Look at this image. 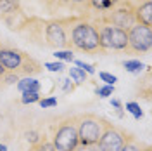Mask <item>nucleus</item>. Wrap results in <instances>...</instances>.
Masks as SVG:
<instances>
[{
	"mask_svg": "<svg viewBox=\"0 0 152 151\" xmlns=\"http://www.w3.org/2000/svg\"><path fill=\"white\" fill-rule=\"evenodd\" d=\"M71 18H57L45 21L42 18H28L24 26L21 30V33H24L28 37V42H33L40 47H48V49H64L71 50L69 47V40H67V28L71 24Z\"/></svg>",
	"mask_w": 152,
	"mask_h": 151,
	"instance_id": "1",
	"label": "nucleus"
},
{
	"mask_svg": "<svg viewBox=\"0 0 152 151\" xmlns=\"http://www.w3.org/2000/svg\"><path fill=\"white\" fill-rule=\"evenodd\" d=\"M67 40H69L71 50L85 52V54H90V56L105 54L104 49L100 47L99 33H97L95 26L90 23L88 18L75 16V19L71 21V24L67 28Z\"/></svg>",
	"mask_w": 152,
	"mask_h": 151,
	"instance_id": "2",
	"label": "nucleus"
},
{
	"mask_svg": "<svg viewBox=\"0 0 152 151\" xmlns=\"http://www.w3.org/2000/svg\"><path fill=\"white\" fill-rule=\"evenodd\" d=\"M0 64L5 71L16 73V75H38L43 71V64L35 57L26 54L24 50L12 47V45H2L0 47Z\"/></svg>",
	"mask_w": 152,
	"mask_h": 151,
	"instance_id": "3",
	"label": "nucleus"
},
{
	"mask_svg": "<svg viewBox=\"0 0 152 151\" xmlns=\"http://www.w3.org/2000/svg\"><path fill=\"white\" fill-rule=\"evenodd\" d=\"M113 125L109 120L95 113H81L76 115V129H78V141L83 144H95L99 142L104 130Z\"/></svg>",
	"mask_w": 152,
	"mask_h": 151,
	"instance_id": "4",
	"label": "nucleus"
},
{
	"mask_svg": "<svg viewBox=\"0 0 152 151\" xmlns=\"http://www.w3.org/2000/svg\"><path fill=\"white\" fill-rule=\"evenodd\" d=\"M76 115L64 116L52 127V144L56 151H73L78 144Z\"/></svg>",
	"mask_w": 152,
	"mask_h": 151,
	"instance_id": "5",
	"label": "nucleus"
},
{
	"mask_svg": "<svg viewBox=\"0 0 152 151\" xmlns=\"http://www.w3.org/2000/svg\"><path fill=\"white\" fill-rule=\"evenodd\" d=\"M95 26L97 33H99V40H100V47L107 50H119L124 52L126 45H128V38H126V31L119 30L116 26L105 24V23H99V21H90Z\"/></svg>",
	"mask_w": 152,
	"mask_h": 151,
	"instance_id": "6",
	"label": "nucleus"
},
{
	"mask_svg": "<svg viewBox=\"0 0 152 151\" xmlns=\"http://www.w3.org/2000/svg\"><path fill=\"white\" fill-rule=\"evenodd\" d=\"M126 38H128V45L124 50L126 54H133V56L147 54L152 47V28L135 23L126 31Z\"/></svg>",
	"mask_w": 152,
	"mask_h": 151,
	"instance_id": "7",
	"label": "nucleus"
},
{
	"mask_svg": "<svg viewBox=\"0 0 152 151\" xmlns=\"http://www.w3.org/2000/svg\"><path fill=\"white\" fill-rule=\"evenodd\" d=\"M130 134H126L124 129L118 127V125H109L107 129L104 130V134L100 135L99 139V148L100 151H121L123 144L126 142Z\"/></svg>",
	"mask_w": 152,
	"mask_h": 151,
	"instance_id": "8",
	"label": "nucleus"
},
{
	"mask_svg": "<svg viewBox=\"0 0 152 151\" xmlns=\"http://www.w3.org/2000/svg\"><path fill=\"white\" fill-rule=\"evenodd\" d=\"M135 21L152 28V0H145L143 4L135 7Z\"/></svg>",
	"mask_w": 152,
	"mask_h": 151,
	"instance_id": "9",
	"label": "nucleus"
},
{
	"mask_svg": "<svg viewBox=\"0 0 152 151\" xmlns=\"http://www.w3.org/2000/svg\"><path fill=\"white\" fill-rule=\"evenodd\" d=\"M67 12H75L80 18L90 16V0H64Z\"/></svg>",
	"mask_w": 152,
	"mask_h": 151,
	"instance_id": "10",
	"label": "nucleus"
},
{
	"mask_svg": "<svg viewBox=\"0 0 152 151\" xmlns=\"http://www.w3.org/2000/svg\"><path fill=\"white\" fill-rule=\"evenodd\" d=\"M18 90L19 92H38L40 90V82L35 78H24L18 82Z\"/></svg>",
	"mask_w": 152,
	"mask_h": 151,
	"instance_id": "11",
	"label": "nucleus"
},
{
	"mask_svg": "<svg viewBox=\"0 0 152 151\" xmlns=\"http://www.w3.org/2000/svg\"><path fill=\"white\" fill-rule=\"evenodd\" d=\"M119 0H90V12H104L114 7Z\"/></svg>",
	"mask_w": 152,
	"mask_h": 151,
	"instance_id": "12",
	"label": "nucleus"
},
{
	"mask_svg": "<svg viewBox=\"0 0 152 151\" xmlns=\"http://www.w3.org/2000/svg\"><path fill=\"white\" fill-rule=\"evenodd\" d=\"M21 5V0H0V18H5L16 12Z\"/></svg>",
	"mask_w": 152,
	"mask_h": 151,
	"instance_id": "13",
	"label": "nucleus"
},
{
	"mask_svg": "<svg viewBox=\"0 0 152 151\" xmlns=\"http://www.w3.org/2000/svg\"><path fill=\"white\" fill-rule=\"evenodd\" d=\"M143 146H145V144H143V142H140L137 137L128 135V139H126V142L123 144L121 151H142Z\"/></svg>",
	"mask_w": 152,
	"mask_h": 151,
	"instance_id": "14",
	"label": "nucleus"
},
{
	"mask_svg": "<svg viewBox=\"0 0 152 151\" xmlns=\"http://www.w3.org/2000/svg\"><path fill=\"white\" fill-rule=\"evenodd\" d=\"M69 78L75 80V85H81L86 82V73L80 68H69Z\"/></svg>",
	"mask_w": 152,
	"mask_h": 151,
	"instance_id": "15",
	"label": "nucleus"
},
{
	"mask_svg": "<svg viewBox=\"0 0 152 151\" xmlns=\"http://www.w3.org/2000/svg\"><path fill=\"white\" fill-rule=\"evenodd\" d=\"M31 151H56V148H54L52 141H48V139L43 137V139H40L35 146H31Z\"/></svg>",
	"mask_w": 152,
	"mask_h": 151,
	"instance_id": "16",
	"label": "nucleus"
},
{
	"mask_svg": "<svg viewBox=\"0 0 152 151\" xmlns=\"http://www.w3.org/2000/svg\"><path fill=\"white\" fill-rule=\"evenodd\" d=\"M123 66H124V70H126L128 73H140L143 68H145L140 61H124Z\"/></svg>",
	"mask_w": 152,
	"mask_h": 151,
	"instance_id": "17",
	"label": "nucleus"
},
{
	"mask_svg": "<svg viewBox=\"0 0 152 151\" xmlns=\"http://www.w3.org/2000/svg\"><path fill=\"white\" fill-rule=\"evenodd\" d=\"M40 101V94L38 92H23V97H21V103L23 104H33Z\"/></svg>",
	"mask_w": 152,
	"mask_h": 151,
	"instance_id": "18",
	"label": "nucleus"
},
{
	"mask_svg": "<svg viewBox=\"0 0 152 151\" xmlns=\"http://www.w3.org/2000/svg\"><path fill=\"white\" fill-rule=\"evenodd\" d=\"M126 110H128V111H130V113H132L133 116L137 118V120H138V118H142V116H143L142 108H140V106H138L137 103H126Z\"/></svg>",
	"mask_w": 152,
	"mask_h": 151,
	"instance_id": "19",
	"label": "nucleus"
},
{
	"mask_svg": "<svg viewBox=\"0 0 152 151\" xmlns=\"http://www.w3.org/2000/svg\"><path fill=\"white\" fill-rule=\"evenodd\" d=\"M113 92H114V85H104V87L95 89V94L99 97H109V95H113Z\"/></svg>",
	"mask_w": 152,
	"mask_h": 151,
	"instance_id": "20",
	"label": "nucleus"
},
{
	"mask_svg": "<svg viewBox=\"0 0 152 151\" xmlns=\"http://www.w3.org/2000/svg\"><path fill=\"white\" fill-rule=\"evenodd\" d=\"M56 59L59 61H75V56H73V50H56Z\"/></svg>",
	"mask_w": 152,
	"mask_h": 151,
	"instance_id": "21",
	"label": "nucleus"
},
{
	"mask_svg": "<svg viewBox=\"0 0 152 151\" xmlns=\"http://www.w3.org/2000/svg\"><path fill=\"white\" fill-rule=\"evenodd\" d=\"M73 151H100V148H99L97 142H95V144H83V142H78Z\"/></svg>",
	"mask_w": 152,
	"mask_h": 151,
	"instance_id": "22",
	"label": "nucleus"
},
{
	"mask_svg": "<svg viewBox=\"0 0 152 151\" xmlns=\"http://www.w3.org/2000/svg\"><path fill=\"white\" fill-rule=\"evenodd\" d=\"M40 139H42V135H40L38 130H29V132H26V141H28L31 146H35Z\"/></svg>",
	"mask_w": 152,
	"mask_h": 151,
	"instance_id": "23",
	"label": "nucleus"
},
{
	"mask_svg": "<svg viewBox=\"0 0 152 151\" xmlns=\"http://www.w3.org/2000/svg\"><path fill=\"white\" fill-rule=\"evenodd\" d=\"M75 64L80 68V70H83L85 73H90V75H94V73H95V66L88 64V63H83V61H78V59H75Z\"/></svg>",
	"mask_w": 152,
	"mask_h": 151,
	"instance_id": "24",
	"label": "nucleus"
},
{
	"mask_svg": "<svg viewBox=\"0 0 152 151\" xmlns=\"http://www.w3.org/2000/svg\"><path fill=\"white\" fill-rule=\"evenodd\" d=\"M45 68H47L48 71H57V73H61V71L64 70V63H62V61H56V63H45Z\"/></svg>",
	"mask_w": 152,
	"mask_h": 151,
	"instance_id": "25",
	"label": "nucleus"
},
{
	"mask_svg": "<svg viewBox=\"0 0 152 151\" xmlns=\"http://www.w3.org/2000/svg\"><path fill=\"white\" fill-rule=\"evenodd\" d=\"M99 76H100V80L102 82H105L107 85H114V82H118V78L114 75H111V73H105V71H100L99 73Z\"/></svg>",
	"mask_w": 152,
	"mask_h": 151,
	"instance_id": "26",
	"label": "nucleus"
},
{
	"mask_svg": "<svg viewBox=\"0 0 152 151\" xmlns=\"http://www.w3.org/2000/svg\"><path fill=\"white\" fill-rule=\"evenodd\" d=\"M38 103L42 108H50V106H57V99L56 97H47V99H40Z\"/></svg>",
	"mask_w": 152,
	"mask_h": 151,
	"instance_id": "27",
	"label": "nucleus"
},
{
	"mask_svg": "<svg viewBox=\"0 0 152 151\" xmlns=\"http://www.w3.org/2000/svg\"><path fill=\"white\" fill-rule=\"evenodd\" d=\"M75 87L76 85L75 84H71V78H66V80H64V87H62V89H64V92H73V90H75Z\"/></svg>",
	"mask_w": 152,
	"mask_h": 151,
	"instance_id": "28",
	"label": "nucleus"
},
{
	"mask_svg": "<svg viewBox=\"0 0 152 151\" xmlns=\"http://www.w3.org/2000/svg\"><path fill=\"white\" fill-rule=\"evenodd\" d=\"M111 104H113L116 110H121V101H118V99H113V101H111Z\"/></svg>",
	"mask_w": 152,
	"mask_h": 151,
	"instance_id": "29",
	"label": "nucleus"
},
{
	"mask_svg": "<svg viewBox=\"0 0 152 151\" xmlns=\"http://www.w3.org/2000/svg\"><path fill=\"white\" fill-rule=\"evenodd\" d=\"M128 2H132L133 5H135V7H137V5H140V4H143V2H145V0H128Z\"/></svg>",
	"mask_w": 152,
	"mask_h": 151,
	"instance_id": "30",
	"label": "nucleus"
},
{
	"mask_svg": "<svg viewBox=\"0 0 152 151\" xmlns=\"http://www.w3.org/2000/svg\"><path fill=\"white\" fill-rule=\"evenodd\" d=\"M0 151H7V146L5 144H0Z\"/></svg>",
	"mask_w": 152,
	"mask_h": 151,
	"instance_id": "31",
	"label": "nucleus"
},
{
	"mask_svg": "<svg viewBox=\"0 0 152 151\" xmlns=\"http://www.w3.org/2000/svg\"><path fill=\"white\" fill-rule=\"evenodd\" d=\"M142 151H152V148H151V146H143Z\"/></svg>",
	"mask_w": 152,
	"mask_h": 151,
	"instance_id": "32",
	"label": "nucleus"
},
{
	"mask_svg": "<svg viewBox=\"0 0 152 151\" xmlns=\"http://www.w3.org/2000/svg\"><path fill=\"white\" fill-rule=\"evenodd\" d=\"M0 47H2V44H0Z\"/></svg>",
	"mask_w": 152,
	"mask_h": 151,
	"instance_id": "33",
	"label": "nucleus"
}]
</instances>
